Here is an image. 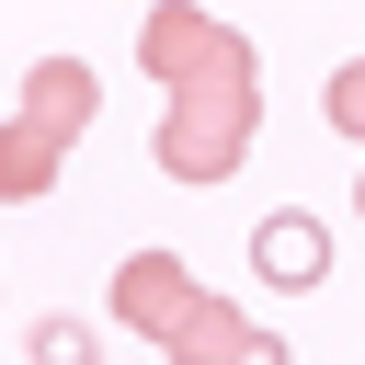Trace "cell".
Wrapping results in <instances>:
<instances>
[{"label":"cell","instance_id":"1","mask_svg":"<svg viewBox=\"0 0 365 365\" xmlns=\"http://www.w3.org/2000/svg\"><path fill=\"white\" fill-rule=\"evenodd\" d=\"M137 68L171 91L148 160H160L182 194H217V182L251 160V137H262V57H251V34L217 23L205 0H148V23H137Z\"/></svg>","mask_w":365,"mask_h":365},{"label":"cell","instance_id":"2","mask_svg":"<svg viewBox=\"0 0 365 365\" xmlns=\"http://www.w3.org/2000/svg\"><path fill=\"white\" fill-rule=\"evenodd\" d=\"M114 319H125L137 342H160L171 365H297L285 331H251L228 297H205V285L182 274V251H125V262H114Z\"/></svg>","mask_w":365,"mask_h":365},{"label":"cell","instance_id":"3","mask_svg":"<svg viewBox=\"0 0 365 365\" xmlns=\"http://www.w3.org/2000/svg\"><path fill=\"white\" fill-rule=\"evenodd\" d=\"M91 114H103L91 57H34V68H23V103L0 114V205L57 194V171H68V148L91 137Z\"/></svg>","mask_w":365,"mask_h":365},{"label":"cell","instance_id":"4","mask_svg":"<svg viewBox=\"0 0 365 365\" xmlns=\"http://www.w3.org/2000/svg\"><path fill=\"white\" fill-rule=\"evenodd\" d=\"M251 274H262L274 297H308V285H331V228H319L308 205H274V217L251 228Z\"/></svg>","mask_w":365,"mask_h":365},{"label":"cell","instance_id":"5","mask_svg":"<svg viewBox=\"0 0 365 365\" xmlns=\"http://www.w3.org/2000/svg\"><path fill=\"white\" fill-rule=\"evenodd\" d=\"M23 354H34V365H103V342H91L80 308H46V319L23 331Z\"/></svg>","mask_w":365,"mask_h":365},{"label":"cell","instance_id":"6","mask_svg":"<svg viewBox=\"0 0 365 365\" xmlns=\"http://www.w3.org/2000/svg\"><path fill=\"white\" fill-rule=\"evenodd\" d=\"M319 114H331V125H342V137L365 148V57H342V68H331V91H319Z\"/></svg>","mask_w":365,"mask_h":365},{"label":"cell","instance_id":"7","mask_svg":"<svg viewBox=\"0 0 365 365\" xmlns=\"http://www.w3.org/2000/svg\"><path fill=\"white\" fill-rule=\"evenodd\" d=\"M354 217H365V182H354Z\"/></svg>","mask_w":365,"mask_h":365}]
</instances>
